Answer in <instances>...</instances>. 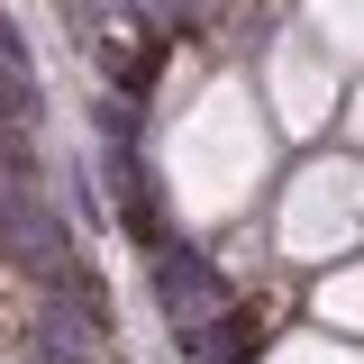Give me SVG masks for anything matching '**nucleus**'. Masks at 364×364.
<instances>
[{
    "mask_svg": "<svg viewBox=\"0 0 364 364\" xmlns=\"http://www.w3.org/2000/svg\"><path fill=\"white\" fill-rule=\"evenodd\" d=\"M0 264H18L37 291L82 273V246H73L64 210L46 200V173H0Z\"/></svg>",
    "mask_w": 364,
    "mask_h": 364,
    "instance_id": "f257e3e1",
    "label": "nucleus"
},
{
    "mask_svg": "<svg viewBox=\"0 0 364 364\" xmlns=\"http://www.w3.org/2000/svg\"><path fill=\"white\" fill-rule=\"evenodd\" d=\"M146 282H155V310H164V328H210V318L237 301V282H228V264H210L200 246H182V237H164L155 255H146Z\"/></svg>",
    "mask_w": 364,
    "mask_h": 364,
    "instance_id": "f03ea898",
    "label": "nucleus"
},
{
    "mask_svg": "<svg viewBox=\"0 0 364 364\" xmlns=\"http://www.w3.org/2000/svg\"><path fill=\"white\" fill-rule=\"evenodd\" d=\"M46 91H37V64H0V128H37Z\"/></svg>",
    "mask_w": 364,
    "mask_h": 364,
    "instance_id": "7ed1b4c3",
    "label": "nucleus"
}]
</instances>
